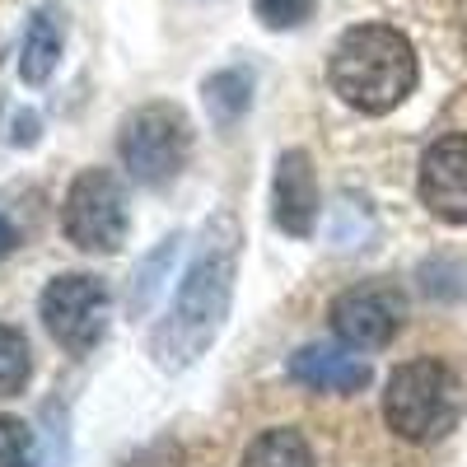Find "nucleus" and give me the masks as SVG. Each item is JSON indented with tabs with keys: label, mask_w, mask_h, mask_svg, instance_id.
<instances>
[{
	"label": "nucleus",
	"mask_w": 467,
	"mask_h": 467,
	"mask_svg": "<svg viewBox=\"0 0 467 467\" xmlns=\"http://www.w3.org/2000/svg\"><path fill=\"white\" fill-rule=\"evenodd\" d=\"M234 276H239V229L229 215H215L211 229L202 234V248L192 257L187 276L178 285V299L154 327L150 350L160 369H187L206 346L220 337L229 304H234Z\"/></svg>",
	"instance_id": "obj_1"
},
{
	"label": "nucleus",
	"mask_w": 467,
	"mask_h": 467,
	"mask_svg": "<svg viewBox=\"0 0 467 467\" xmlns=\"http://www.w3.org/2000/svg\"><path fill=\"white\" fill-rule=\"evenodd\" d=\"M332 89L369 117L393 112L416 89V52L411 43L388 24H360L346 28L332 47Z\"/></svg>",
	"instance_id": "obj_2"
},
{
	"label": "nucleus",
	"mask_w": 467,
	"mask_h": 467,
	"mask_svg": "<svg viewBox=\"0 0 467 467\" xmlns=\"http://www.w3.org/2000/svg\"><path fill=\"white\" fill-rule=\"evenodd\" d=\"M458 416H462V383L453 379L449 365L407 360L393 369L388 393H383V420L393 435L411 444H431L453 431Z\"/></svg>",
	"instance_id": "obj_3"
},
{
	"label": "nucleus",
	"mask_w": 467,
	"mask_h": 467,
	"mask_svg": "<svg viewBox=\"0 0 467 467\" xmlns=\"http://www.w3.org/2000/svg\"><path fill=\"white\" fill-rule=\"evenodd\" d=\"M187 150H192L187 117L178 108H169V103L136 108L122 122V140H117V154H122L127 173L145 187L173 182L187 164Z\"/></svg>",
	"instance_id": "obj_4"
},
{
	"label": "nucleus",
	"mask_w": 467,
	"mask_h": 467,
	"mask_svg": "<svg viewBox=\"0 0 467 467\" xmlns=\"http://www.w3.org/2000/svg\"><path fill=\"white\" fill-rule=\"evenodd\" d=\"M66 239L80 253H117L127 244V197L122 182L108 169H89L70 182L66 211H61Z\"/></svg>",
	"instance_id": "obj_5"
},
{
	"label": "nucleus",
	"mask_w": 467,
	"mask_h": 467,
	"mask_svg": "<svg viewBox=\"0 0 467 467\" xmlns=\"http://www.w3.org/2000/svg\"><path fill=\"white\" fill-rule=\"evenodd\" d=\"M108 318H112V295L99 276L75 271V276H57L43 290V323L70 356H89L108 332Z\"/></svg>",
	"instance_id": "obj_6"
},
{
	"label": "nucleus",
	"mask_w": 467,
	"mask_h": 467,
	"mask_svg": "<svg viewBox=\"0 0 467 467\" xmlns=\"http://www.w3.org/2000/svg\"><path fill=\"white\" fill-rule=\"evenodd\" d=\"M332 332L356 346V350H383L402 332L407 318V299L393 281H365V285H350L332 299Z\"/></svg>",
	"instance_id": "obj_7"
},
{
	"label": "nucleus",
	"mask_w": 467,
	"mask_h": 467,
	"mask_svg": "<svg viewBox=\"0 0 467 467\" xmlns=\"http://www.w3.org/2000/svg\"><path fill=\"white\" fill-rule=\"evenodd\" d=\"M420 202L444 224H467V136H444L420 154Z\"/></svg>",
	"instance_id": "obj_8"
},
{
	"label": "nucleus",
	"mask_w": 467,
	"mask_h": 467,
	"mask_svg": "<svg viewBox=\"0 0 467 467\" xmlns=\"http://www.w3.org/2000/svg\"><path fill=\"white\" fill-rule=\"evenodd\" d=\"M271 215L285 234L308 239L318 220V178L304 150H285L276 160V182H271Z\"/></svg>",
	"instance_id": "obj_9"
},
{
	"label": "nucleus",
	"mask_w": 467,
	"mask_h": 467,
	"mask_svg": "<svg viewBox=\"0 0 467 467\" xmlns=\"http://www.w3.org/2000/svg\"><path fill=\"white\" fill-rule=\"evenodd\" d=\"M290 379L314 393H360L369 388V360L356 346H304L290 356Z\"/></svg>",
	"instance_id": "obj_10"
},
{
	"label": "nucleus",
	"mask_w": 467,
	"mask_h": 467,
	"mask_svg": "<svg viewBox=\"0 0 467 467\" xmlns=\"http://www.w3.org/2000/svg\"><path fill=\"white\" fill-rule=\"evenodd\" d=\"M61 43H66V15L57 5L33 10L28 28H24V47H19V75L28 85H47L52 70L61 61Z\"/></svg>",
	"instance_id": "obj_11"
},
{
	"label": "nucleus",
	"mask_w": 467,
	"mask_h": 467,
	"mask_svg": "<svg viewBox=\"0 0 467 467\" xmlns=\"http://www.w3.org/2000/svg\"><path fill=\"white\" fill-rule=\"evenodd\" d=\"M202 99H206V112H211L215 127H234L253 103V70H244V66L215 70L202 85Z\"/></svg>",
	"instance_id": "obj_12"
},
{
	"label": "nucleus",
	"mask_w": 467,
	"mask_h": 467,
	"mask_svg": "<svg viewBox=\"0 0 467 467\" xmlns=\"http://www.w3.org/2000/svg\"><path fill=\"white\" fill-rule=\"evenodd\" d=\"M244 467H318L314 462V449L299 431H262L248 453H244Z\"/></svg>",
	"instance_id": "obj_13"
},
{
	"label": "nucleus",
	"mask_w": 467,
	"mask_h": 467,
	"mask_svg": "<svg viewBox=\"0 0 467 467\" xmlns=\"http://www.w3.org/2000/svg\"><path fill=\"white\" fill-rule=\"evenodd\" d=\"M28 369H33V360H28L24 332L0 323V398H15L19 388L28 383Z\"/></svg>",
	"instance_id": "obj_14"
},
{
	"label": "nucleus",
	"mask_w": 467,
	"mask_h": 467,
	"mask_svg": "<svg viewBox=\"0 0 467 467\" xmlns=\"http://www.w3.org/2000/svg\"><path fill=\"white\" fill-rule=\"evenodd\" d=\"M178 257V239H164L160 248H154V257L140 266V281H136V290H131V314H145V308H150V299L154 295H160V276H164V266Z\"/></svg>",
	"instance_id": "obj_15"
},
{
	"label": "nucleus",
	"mask_w": 467,
	"mask_h": 467,
	"mask_svg": "<svg viewBox=\"0 0 467 467\" xmlns=\"http://www.w3.org/2000/svg\"><path fill=\"white\" fill-rule=\"evenodd\" d=\"M0 467H33V431L15 416H0Z\"/></svg>",
	"instance_id": "obj_16"
},
{
	"label": "nucleus",
	"mask_w": 467,
	"mask_h": 467,
	"mask_svg": "<svg viewBox=\"0 0 467 467\" xmlns=\"http://www.w3.org/2000/svg\"><path fill=\"white\" fill-rule=\"evenodd\" d=\"M318 0H257V15L266 28H295L314 15Z\"/></svg>",
	"instance_id": "obj_17"
},
{
	"label": "nucleus",
	"mask_w": 467,
	"mask_h": 467,
	"mask_svg": "<svg viewBox=\"0 0 467 467\" xmlns=\"http://www.w3.org/2000/svg\"><path fill=\"white\" fill-rule=\"evenodd\" d=\"M15 244H19V234H15V224H10V220H0V257H5V253H10Z\"/></svg>",
	"instance_id": "obj_18"
}]
</instances>
